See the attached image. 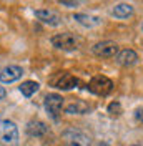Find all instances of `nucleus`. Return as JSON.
<instances>
[{
  "mask_svg": "<svg viewBox=\"0 0 143 146\" xmlns=\"http://www.w3.org/2000/svg\"><path fill=\"white\" fill-rule=\"evenodd\" d=\"M108 113H110L112 116H118V115H122V105H120L118 101H112V103L108 105Z\"/></svg>",
  "mask_w": 143,
  "mask_h": 146,
  "instance_id": "obj_16",
  "label": "nucleus"
},
{
  "mask_svg": "<svg viewBox=\"0 0 143 146\" xmlns=\"http://www.w3.org/2000/svg\"><path fill=\"white\" fill-rule=\"evenodd\" d=\"M135 119L136 121H143V106H138L135 110Z\"/></svg>",
  "mask_w": 143,
  "mask_h": 146,
  "instance_id": "obj_17",
  "label": "nucleus"
},
{
  "mask_svg": "<svg viewBox=\"0 0 143 146\" xmlns=\"http://www.w3.org/2000/svg\"><path fill=\"white\" fill-rule=\"evenodd\" d=\"M60 5H67V7H77V5H78V2H67V0H62V2H60Z\"/></svg>",
  "mask_w": 143,
  "mask_h": 146,
  "instance_id": "obj_18",
  "label": "nucleus"
},
{
  "mask_svg": "<svg viewBox=\"0 0 143 146\" xmlns=\"http://www.w3.org/2000/svg\"><path fill=\"white\" fill-rule=\"evenodd\" d=\"M120 52V48L115 42H110V40H105V42H98L97 45L93 46V53L100 56V58H113L116 56Z\"/></svg>",
  "mask_w": 143,
  "mask_h": 146,
  "instance_id": "obj_6",
  "label": "nucleus"
},
{
  "mask_svg": "<svg viewBox=\"0 0 143 146\" xmlns=\"http://www.w3.org/2000/svg\"><path fill=\"white\" fill-rule=\"evenodd\" d=\"M65 111H67L68 115H85V113L90 111V106H88V103H85V101L75 100L73 103H70V105L65 108Z\"/></svg>",
  "mask_w": 143,
  "mask_h": 146,
  "instance_id": "obj_11",
  "label": "nucleus"
},
{
  "mask_svg": "<svg viewBox=\"0 0 143 146\" xmlns=\"http://www.w3.org/2000/svg\"><path fill=\"white\" fill-rule=\"evenodd\" d=\"M77 85H78V80L72 73H63L62 76L58 78V82H57V88H60V90H72Z\"/></svg>",
  "mask_w": 143,
  "mask_h": 146,
  "instance_id": "obj_12",
  "label": "nucleus"
},
{
  "mask_svg": "<svg viewBox=\"0 0 143 146\" xmlns=\"http://www.w3.org/2000/svg\"><path fill=\"white\" fill-rule=\"evenodd\" d=\"M133 146H138V145H133Z\"/></svg>",
  "mask_w": 143,
  "mask_h": 146,
  "instance_id": "obj_22",
  "label": "nucleus"
},
{
  "mask_svg": "<svg viewBox=\"0 0 143 146\" xmlns=\"http://www.w3.org/2000/svg\"><path fill=\"white\" fill-rule=\"evenodd\" d=\"M27 135L32 138H40L47 135V131H48V126L45 125L43 121H40V119H32V121H28L27 123Z\"/></svg>",
  "mask_w": 143,
  "mask_h": 146,
  "instance_id": "obj_9",
  "label": "nucleus"
},
{
  "mask_svg": "<svg viewBox=\"0 0 143 146\" xmlns=\"http://www.w3.org/2000/svg\"><path fill=\"white\" fill-rule=\"evenodd\" d=\"M5 95H7L5 88H3V86H0V100H3V98H5Z\"/></svg>",
  "mask_w": 143,
  "mask_h": 146,
  "instance_id": "obj_19",
  "label": "nucleus"
},
{
  "mask_svg": "<svg viewBox=\"0 0 143 146\" xmlns=\"http://www.w3.org/2000/svg\"><path fill=\"white\" fill-rule=\"evenodd\" d=\"M23 75V70L18 65H9L0 72V82L2 83H13Z\"/></svg>",
  "mask_w": 143,
  "mask_h": 146,
  "instance_id": "obj_8",
  "label": "nucleus"
},
{
  "mask_svg": "<svg viewBox=\"0 0 143 146\" xmlns=\"http://www.w3.org/2000/svg\"><path fill=\"white\" fill-rule=\"evenodd\" d=\"M132 13H133V5L130 3H118L113 9V15L116 18H128Z\"/></svg>",
  "mask_w": 143,
  "mask_h": 146,
  "instance_id": "obj_14",
  "label": "nucleus"
},
{
  "mask_svg": "<svg viewBox=\"0 0 143 146\" xmlns=\"http://www.w3.org/2000/svg\"><path fill=\"white\" fill-rule=\"evenodd\" d=\"M142 30H143V23H142Z\"/></svg>",
  "mask_w": 143,
  "mask_h": 146,
  "instance_id": "obj_21",
  "label": "nucleus"
},
{
  "mask_svg": "<svg viewBox=\"0 0 143 146\" xmlns=\"http://www.w3.org/2000/svg\"><path fill=\"white\" fill-rule=\"evenodd\" d=\"M18 145V128L13 121L5 119L2 133H0V146H17Z\"/></svg>",
  "mask_w": 143,
  "mask_h": 146,
  "instance_id": "obj_3",
  "label": "nucleus"
},
{
  "mask_svg": "<svg viewBox=\"0 0 143 146\" xmlns=\"http://www.w3.org/2000/svg\"><path fill=\"white\" fill-rule=\"evenodd\" d=\"M2 126H3V121L0 119V133H2Z\"/></svg>",
  "mask_w": 143,
  "mask_h": 146,
  "instance_id": "obj_20",
  "label": "nucleus"
},
{
  "mask_svg": "<svg viewBox=\"0 0 143 146\" xmlns=\"http://www.w3.org/2000/svg\"><path fill=\"white\" fill-rule=\"evenodd\" d=\"M116 63L122 65V66H132V65L136 63V60H138V55L136 52L133 50H130V48H125V50H120L118 55L115 56Z\"/></svg>",
  "mask_w": 143,
  "mask_h": 146,
  "instance_id": "obj_10",
  "label": "nucleus"
},
{
  "mask_svg": "<svg viewBox=\"0 0 143 146\" xmlns=\"http://www.w3.org/2000/svg\"><path fill=\"white\" fill-rule=\"evenodd\" d=\"M35 17L40 20V22H43L45 25H50V27H58V25H62V17L53 12V10H48V9H42V10H35Z\"/></svg>",
  "mask_w": 143,
  "mask_h": 146,
  "instance_id": "obj_7",
  "label": "nucleus"
},
{
  "mask_svg": "<svg viewBox=\"0 0 143 146\" xmlns=\"http://www.w3.org/2000/svg\"><path fill=\"white\" fill-rule=\"evenodd\" d=\"M63 141L67 146H92V138L77 128H68L63 131Z\"/></svg>",
  "mask_w": 143,
  "mask_h": 146,
  "instance_id": "obj_1",
  "label": "nucleus"
},
{
  "mask_svg": "<svg viewBox=\"0 0 143 146\" xmlns=\"http://www.w3.org/2000/svg\"><path fill=\"white\" fill-rule=\"evenodd\" d=\"M38 88H40V85H38L37 82H32V80H27V82H23L22 85H20L22 95L27 96V98H30L32 95H35L37 91H38Z\"/></svg>",
  "mask_w": 143,
  "mask_h": 146,
  "instance_id": "obj_15",
  "label": "nucleus"
},
{
  "mask_svg": "<svg viewBox=\"0 0 143 146\" xmlns=\"http://www.w3.org/2000/svg\"><path fill=\"white\" fill-rule=\"evenodd\" d=\"M73 20H77L80 25H83V27L87 28H92V27H97L98 25L100 20L98 17H93V15H87V13H75L73 15Z\"/></svg>",
  "mask_w": 143,
  "mask_h": 146,
  "instance_id": "obj_13",
  "label": "nucleus"
},
{
  "mask_svg": "<svg viewBox=\"0 0 143 146\" xmlns=\"http://www.w3.org/2000/svg\"><path fill=\"white\" fill-rule=\"evenodd\" d=\"M88 90L95 95H98V96H107L108 93L113 90V82L105 75H97L90 80Z\"/></svg>",
  "mask_w": 143,
  "mask_h": 146,
  "instance_id": "obj_2",
  "label": "nucleus"
},
{
  "mask_svg": "<svg viewBox=\"0 0 143 146\" xmlns=\"http://www.w3.org/2000/svg\"><path fill=\"white\" fill-rule=\"evenodd\" d=\"M52 45L58 50H75L77 48V36L70 33V32H65V33H57V35L52 36Z\"/></svg>",
  "mask_w": 143,
  "mask_h": 146,
  "instance_id": "obj_5",
  "label": "nucleus"
},
{
  "mask_svg": "<svg viewBox=\"0 0 143 146\" xmlns=\"http://www.w3.org/2000/svg\"><path fill=\"white\" fill-rule=\"evenodd\" d=\"M45 108L47 111L50 113V116L53 119H58L60 115H62V110H63V96L58 95V93H48L45 96Z\"/></svg>",
  "mask_w": 143,
  "mask_h": 146,
  "instance_id": "obj_4",
  "label": "nucleus"
}]
</instances>
